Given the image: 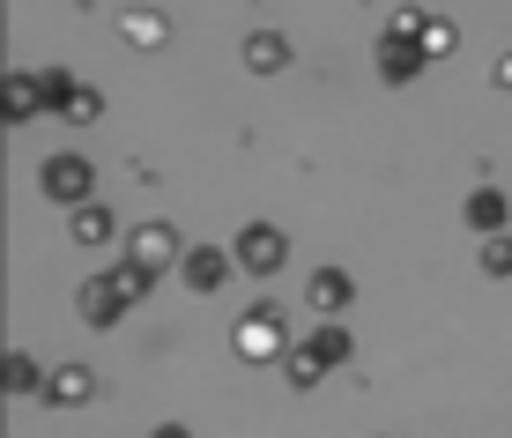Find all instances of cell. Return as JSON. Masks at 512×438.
I'll return each mask as SVG.
<instances>
[{"label": "cell", "mask_w": 512, "mask_h": 438, "mask_svg": "<svg viewBox=\"0 0 512 438\" xmlns=\"http://www.w3.org/2000/svg\"><path fill=\"white\" fill-rule=\"evenodd\" d=\"M38 194H45V201L82 208V201H97V171L82 164L75 149H60V156H45V171H38Z\"/></svg>", "instance_id": "6da1fadb"}, {"label": "cell", "mask_w": 512, "mask_h": 438, "mask_svg": "<svg viewBox=\"0 0 512 438\" xmlns=\"http://www.w3.org/2000/svg\"><path fill=\"white\" fill-rule=\"evenodd\" d=\"M238 357H253V364H282V349H290V327H282V312L275 305H260V312H245L238 320Z\"/></svg>", "instance_id": "7a4b0ae2"}, {"label": "cell", "mask_w": 512, "mask_h": 438, "mask_svg": "<svg viewBox=\"0 0 512 438\" xmlns=\"http://www.w3.org/2000/svg\"><path fill=\"white\" fill-rule=\"evenodd\" d=\"M231 253H238V268H245V275H260V283H268V275L282 268V260H290V238H282L275 223H245Z\"/></svg>", "instance_id": "3957f363"}, {"label": "cell", "mask_w": 512, "mask_h": 438, "mask_svg": "<svg viewBox=\"0 0 512 438\" xmlns=\"http://www.w3.org/2000/svg\"><path fill=\"white\" fill-rule=\"evenodd\" d=\"M127 260H141L149 275H164V268H179V260H186V238L171 231V223H141L134 245H127Z\"/></svg>", "instance_id": "277c9868"}, {"label": "cell", "mask_w": 512, "mask_h": 438, "mask_svg": "<svg viewBox=\"0 0 512 438\" xmlns=\"http://www.w3.org/2000/svg\"><path fill=\"white\" fill-rule=\"evenodd\" d=\"M179 275H186V290H223L238 275V253H223V245H186V260H179Z\"/></svg>", "instance_id": "5b68a950"}, {"label": "cell", "mask_w": 512, "mask_h": 438, "mask_svg": "<svg viewBox=\"0 0 512 438\" xmlns=\"http://www.w3.org/2000/svg\"><path fill=\"white\" fill-rule=\"evenodd\" d=\"M90 394H97L90 364H52V372H45V401H52V409H82Z\"/></svg>", "instance_id": "8992f818"}, {"label": "cell", "mask_w": 512, "mask_h": 438, "mask_svg": "<svg viewBox=\"0 0 512 438\" xmlns=\"http://www.w3.org/2000/svg\"><path fill=\"white\" fill-rule=\"evenodd\" d=\"M75 305H82V320H90V327H112L119 312L134 305V297L119 290V275H97V283H82V297H75Z\"/></svg>", "instance_id": "52a82bcc"}, {"label": "cell", "mask_w": 512, "mask_h": 438, "mask_svg": "<svg viewBox=\"0 0 512 438\" xmlns=\"http://www.w3.org/2000/svg\"><path fill=\"white\" fill-rule=\"evenodd\" d=\"M423 60H431V52H423L416 38H401V30H386V38H379V75L386 82H416Z\"/></svg>", "instance_id": "ba28073f"}, {"label": "cell", "mask_w": 512, "mask_h": 438, "mask_svg": "<svg viewBox=\"0 0 512 438\" xmlns=\"http://www.w3.org/2000/svg\"><path fill=\"white\" fill-rule=\"evenodd\" d=\"M357 297V283H349L342 268H312V283H305V305L320 312V320H342V305Z\"/></svg>", "instance_id": "9c48e42d"}, {"label": "cell", "mask_w": 512, "mask_h": 438, "mask_svg": "<svg viewBox=\"0 0 512 438\" xmlns=\"http://www.w3.org/2000/svg\"><path fill=\"white\" fill-rule=\"evenodd\" d=\"M461 223H468V231H483V238H498L512 223V201L498 194V186H475V194L461 201Z\"/></svg>", "instance_id": "30bf717a"}, {"label": "cell", "mask_w": 512, "mask_h": 438, "mask_svg": "<svg viewBox=\"0 0 512 438\" xmlns=\"http://www.w3.org/2000/svg\"><path fill=\"white\" fill-rule=\"evenodd\" d=\"M245 67H253V75H282V67H290V38H282V30H253V38H245Z\"/></svg>", "instance_id": "8fae6325"}, {"label": "cell", "mask_w": 512, "mask_h": 438, "mask_svg": "<svg viewBox=\"0 0 512 438\" xmlns=\"http://www.w3.org/2000/svg\"><path fill=\"white\" fill-rule=\"evenodd\" d=\"M320 372H334V364L320 357V349H312V335L282 349V379H290V387H320Z\"/></svg>", "instance_id": "7c38bea8"}, {"label": "cell", "mask_w": 512, "mask_h": 438, "mask_svg": "<svg viewBox=\"0 0 512 438\" xmlns=\"http://www.w3.org/2000/svg\"><path fill=\"white\" fill-rule=\"evenodd\" d=\"M67 231H75V245H104V238H112V208H104V201H82L75 216H67Z\"/></svg>", "instance_id": "4fadbf2b"}, {"label": "cell", "mask_w": 512, "mask_h": 438, "mask_svg": "<svg viewBox=\"0 0 512 438\" xmlns=\"http://www.w3.org/2000/svg\"><path fill=\"white\" fill-rule=\"evenodd\" d=\"M82 82L67 75V67H38V97H45V112H67V97H75Z\"/></svg>", "instance_id": "5bb4252c"}, {"label": "cell", "mask_w": 512, "mask_h": 438, "mask_svg": "<svg viewBox=\"0 0 512 438\" xmlns=\"http://www.w3.org/2000/svg\"><path fill=\"white\" fill-rule=\"evenodd\" d=\"M312 349H320L327 364H349V349H357V342H349L342 320H320V327H312Z\"/></svg>", "instance_id": "9a60e30c"}, {"label": "cell", "mask_w": 512, "mask_h": 438, "mask_svg": "<svg viewBox=\"0 0 512 438\" xmlns=\"http://www.w3.org/2000/svg\"><path fill=\"white\" fill-rule=\"evenodd\" d=\"M30 112H45L38 75H8V119H30Z\"/></svg>", "instance_id": "2e32d148"}, {"label": "cell", "mask_w": 512, "mask_h": 438, "mask_svg": "<svg viewBox=\"0 0 512 438\" xmlns=\"http://www.w3.org/2000/svg\"><path fill=\"white\" fill-rule=\"evenodd\" d=\"M127 38H134V45H164L171 23H164V15H149V8H134V15H127Z\"/></svg>", "instance_id": "e0dca14e"}, {"label": "cell", "mask_w": 512, "mask_h": 438, "mask_svg": "<svg viewBox=\"0 0 512 438\" xmlns=\"http://www.w3.org/2000/svg\"><path fill=\"white\" fill-rule=\"evenodd\" d=\"M97 112H104V97H97V90H75V97H67V112H60V119H67V127H90Z\"/></svg>", "instance_id": "ac0fdd59"}, {"label": "cell", "mask_w": 512, "mask_h": 438, "mask_svg": "<svg viewBox=\"0 0 512 438\" xmlns=\"http://www.w3.org/2000/svg\"><path fill=\"white\" fill-rule=\"evenodd\" d=\"M483 275H512V238H483Z\"/></svg>", "instance_id": "d6986e66"}, {"label": "cell", "mask_w": 512, "mask_h": 438, "mask_svg": "<svg viewBox=\"0 0 512 438\" xmlns=\"http://www.w3.org/2000/svg\"><path fill=\"white\" fill-rule=\"evenodd\" d=\"M423 52H431V60H446L453 52V23H423V38H416Z\"/></svg>", "instance_id": "ffe728a7"}, {"label": "cell", "mask_w": 512, "mask_h": 438, "mask_svg": "<svg viewBox=\"0 0 512 438\" xmlns=\"http://www.w3.org/2000/svg\"><path fill=\"white\" fill-rule=\"evenodd\" d=\"M8 387L30 394V387H45V379H38V364H30V357H8Z\"/></svg>", "instance_id": "44dd1931"}, {"label": "cell", "mask_w": 512, "mask_h": 438, "mask_svg": "<svg viewBox=\"0 0 512 438\" xmlns=\"http://www.w3.org/2000/svg\"><path fill=\"white\" fill-rule=\"evenodd\" d=\"M490 75H498V90H512V52H498V67H490Z\"/></svg>", "instance_id": "7402d4cb"}, {"label": "cell", "mask_w": 512, "mask_h": 438, "mask_svg": "<svg viewBox=\"0 0 512 438\" xmlns=\"http://www.w3.org/2000/svg\"><path fill=\"white\" fill-rule=\"evenodd\" d=\"M149 438H193V431H186V424H156Z\"/></svg>", "instance_id": "603a6c76"}]
</instances>
